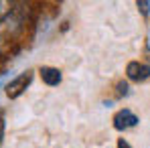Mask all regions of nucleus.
<instances>
[{"label":"nucleus","mask_w":150,"mask_h":148,"mask_svg":"<svg viewBox=\"0 0 150 148\" xmlns=\"http://www.w3.org/2000/svg\"><path fill=\"white\" fill-rule=\"evenodd\" d=\"M30 81H33V71H25V73L16 75L14 79H10V81L6 83L4 91H6V96L10 99H16L26 91V87L30 85Z\"/></svg>","instance_id":"obj_1"},{"label":"nucleus","mask_w":150,"mask_h":148,"mask_svg":"<svg viewBox=\"0 0 150 148\" xmlns=\"http://www.w3.org/2000/svg\"><path fill=\"white\" fill-rule=\"evenodd\" d=\"M138 124V116L132 112V110H120L116 116H114V128L118 130V132H126V130H130V128H134Z\"/></svg>","instance_id":"obj_2"},{"label":"nucleus","mask_w":150,"mask_h":148,"mask_svg":"<svg viewBox=\"0 0 150 148\" xmlns=\"http://www.w3.org/2000/svg\"><path fill=\"white\" fill-rule=\"evenodd\" d=\"M126 75L130 81H136V83H142L150 77V65L146 63H140V61H130L128 67H126Z\"/></svg>","instance_id":"obj_3"},{"label":"nucleus","mask_w":150,"mask_h":148,"mask_svg":"<svg viewBox=\"0 0 150 148\" xmlns=\"http://www.w3.org/2000/svg\"><path fill=\"white\" fill-rule=\"evenodd\" d=\"M41 79H43V83H47L49 87H55V85H59L61 83V79H63V75L61 71L57 69V67H41Z\"/></svg>","instance_id":"obj_4"},{"label":"nucleus","mask_w":150,"mask_h":148,"mask_svg":"<svg viewBox=\"0 0 150 148\" xmlns=\"http://www.w3.org/2000/svg\"><path fill=\"white\" fill-rule=\"evenodd\" d=\"M116 93H118V98H124L130 93V87H128V83L126 81H120L118 85H116Z\"/></svg>","instance_id":"obj_5"},{"label":"nucleus","mask_w":150,"mask_h":148,"mask_svg":"<svg viewBox=\"0 0 150 148\" xmlns=\"http://www.w3.org/2000/svg\"><path fill=\"white\" fill-rule=\"evenodd\" d=\"M136 6L140 8V12H142L144 16H148V12H150V2H146V0H138V2H136Z\"/></svg>","instance_id":"obj_6"},{"label":"nucleus","mask_w":150,"mask_h":148,"mask_svg":"<svg viewBox=\"0 0 150 148\" xmlns=\"http://www.w3.org/2000/svg\"><path fill=\"white\" fill-rule=\"evenodd\" d=\"M4 128H6V124H4V116L0 114V144H2V140H4Z\"/></svg>","instance_id":"obj_7"},{"label":"nucleus","mask_w":150,"mask_h":148,"mask_svg":"<svg viewBox=\"0 0 150 148\" xmlns=\"http://www.w3.org/2000/svg\"><path fill=\"white\" fill-rule=\"evenodd\" d=\"M118 148H132V146H130V142H128V140L120 138V140H118Z\"/></svg>","instance_id":"obj_8"},{"label":"nucleus","mask_w":150,"mask_h":148,"mask_svg":"<svg viewBox=\"0 0 150 148\" xmlns=\"http://www.w3.org/2000/svg\"><path fill=\"white\" fill-rule=\"evenodd\" d=\"M4 12H6V2H0V18L4 16Z\"/></svg>","instance_id":"obj_9"},{"label":"nucleus","mask_w":150,"mask_h":148,"mask_svg":"<svg viewBox=\"0 0 150 148\" xmlns=\"http://www.w3.org/2000/svg\"><path fill=\"white\" fill-rule=\"evenodd\" d=\"M148 53H150V47H148Z\"/></svg>","instance_id":"obj_10"}]
</instances>
